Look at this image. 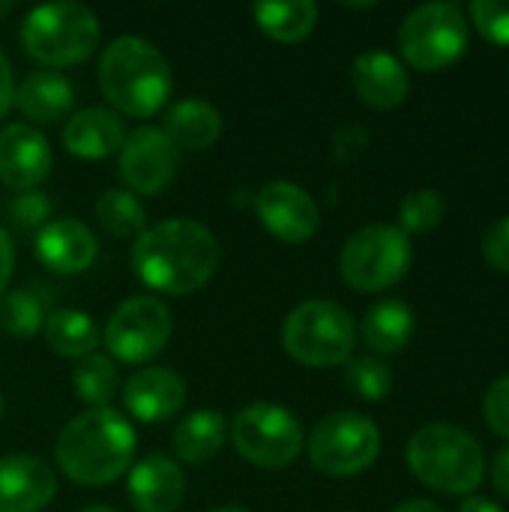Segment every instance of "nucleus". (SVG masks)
<instances>
[{"label": "nucleus", "instance_id": "f257e3e1", "mask_svg": "<svg viewBox=\"0 0 509 512\" xmlns=\"http://www.w3.org/2000/svg\"><path fill=\"white\" fill-rule=\"evenodd\" d=\"M132 270L159 294H195L219 270V243L213 231L195 219H165L135 240Z\"/></svg>", "mask_w": 509, "mask_h": 512}, {"label": "nucleus", "instance_id": "f03ea898", "mask_svg": "<svg viewBox=\"0 0 509 512\" xmlns=\"http://www.w3.org/2000/svg\"><path fill=\"white\" fill-rule=\"evenodd\" d=\"M138 438L132 423L114 408H90L57 435L60 471L78 486H108L132 465Z\"/></svg>", "mask_w": 509, "mask_h": 512}, {"label": "nucleus", "instance_id": "7ed1b4c3", "mask_svg": "<svg viewBox=\"0 0 509 512\" xmlns=\"http://www.w3.org/2000/svg\"><path fill=\"white\" fill-rule=\"evenodd\" d=\"M99 87L111 111L144 120L171 96V63L153 42L120 36L99 57Z\"/></svg>", "mask_w": 509, "mask_h": 512}, {"label": "nucleus", "instance_id": "20e7f679", "mask_svg": "<svg viewBox=\"0 0 509 512\" xmlns=\"http://www.w3.org/2000/svg\"><path fill=\"white\" fill-rule=\"evenodd\" d=\"M408 468L432 492L471 495L486 477L480 441L453 423H429L408 441Z\"/></svg>", "mask_w": 509, "mask_h": 512}, {"label": "nucleus", "instance_id": "39448f33", "mask_svg": "<svg viewBox=\"0 0 509 512\" xmlns=\"http://www.w3.org/2000/svg\"><path fill=\"white\" fill-rule=\"evenodd\" d=\"M99 18L84 3H42L21 24L24 51L51 69L84 63L99 48Z\"/></svg>", "mask_w": 509, "mask_h": 512}, {"label": "nucleus", "instance_id": "423d86ee", "mask_svg": "<svg viewBox=\"0 0 509 512\" xmlns=\"http://www.w3.org/2000/svg\"><path fill=\"white\" fill-rule=\"evenodd\" d=\"M282 345L300 366L327 369L351 360L357 327L348 309L333 300H306L282 324Z\"/></svg>", "mask_w": 509, "mask_h": 512}, {"label": "nucleus", "instance_id": "0eeeda50", "mask_svg": "<svg viewBox=\"0 0 509 512\" xmlns=\"http://www.w3.org/2000/svg\"><path fill=\"white\" fill-rule=\"evenodd\" d=\"M414 249L402 228L396 225H366L354 231L339 252L342 279L363 294H378L393 288L411 270Z\"/></svg>", "mask_w": 509, "mask_h": 512}, {"label": "nucleus", "instance_id": "6e6552de", "mask_svg": "<svg viewBox=\"0 0 509 512\" xmlns=\"http://www.w3.org/2000/svg\"><path fill=\"white\" fill-rule=\"evenodd\" d=\"M468 48V18L459 3H423L399 27V51L420 72L453 66Z\"/></svg>", "mask_w": 509, "mask_h": 512}, {"label": "nucleus", "instance_id": "1a4fd4ad", "mask_svg": "<svg viewBox=\"0 0 509 512\" xmlns=\"http://www.w3.org/2000/svg\"><path fill=\"white\" fill-rule=\"evenodd\" d=\"M231 441L246 462L279 471L297 462L303 450V426L276 402H252L231 420Z\"/></svg>", "mask_w": 509, "mask_h": 512}, {"label": "nucleus", "instance_id": "9d476101", "mask_svg": "<svg viewBox=\"0 0 509 512\" xmlns=\"http://www.w3.org/2000/svg\"><path fill=\"white\" fill-rule=\"evenodd\" d=\"M381 453V429L375 420L339 411L327 414L309 438V462L327 477H354L375 465Z\"/></svg>", "mask_w": 509, "mask_h": 512}, {"label": "nucleus", "instance_id": "9b49d317", "mask_svg": "<svg viewBox=\"0 0 509 512\" xmlns=\"http://www.w3.org/2000/svg\"><path fill=\"white\" fill-rule=\"evenodd\" d=\"M174 333V318L168 306L156 297H132L114 309L102 330L108 354L126 366L147 363L165 351Z\"/></svg>", "mask_w": 509, "mask_h": 512}, {"label": "nucleus", "instance_id": "f8f14e48", "mask_svg": "<svg viewBox=\"0 0 509 512\" xmlns=\"http://www.w3.org/2000/svg\"><path fill=\"white\" fill-rule=\"evenodd\" d=\"M180 168V150L171 144V138L156 126H141L126 135L120 147L117 174L132 192L141 195H159Z\"/></svg>", "mask_w": 509, "mask_h": 512}, {"label": "nucleus", "instance_id": "ddd939ff", "mask_svg": "<svg viewBox=\"0 0 509 512\" xmlns=\"http://www.w3.org/2000/svg\"><path fill=\"white\" fill-rule=\"evenodd\" d=\"M255 216L276 240L291 243V246L312 240L321 225L315 198L303 186L288 183V180L267 183L255 195Z\"/></svg>", "mask_w": 509, "mask_h": 512}, {"label": "nucleus", "instance_id": "4468645a", "mask_svg": "<svg viewBox=\"0 0 509 512\" xmlns=\"http://www.w3.org/2000/svg\"><path fill=\"white\" fill-rule=\"evenodd\" d=\"M51 147L48 138L30 123H9L0 129V180L15 189L27 192L36 189L51 171Z\"/></svg>", "mask_w": 509, "mask_h": 512}, {"label": "nucleus", "instance_id": "2eb2a0df", "mask_svg": "<svg viewBox=\"0 0 509 512\" xmlns=\"http://www.w3.org/2000/svg\"><path fill=\"white\" fill-rule=\"evenodd\" d=\"M57 495L54 471L27 453L0 459V512H39Z\"/></svg>", "mask_w": 509, "mask_h": 512}, {"label": "nucleus", "instance_id": "dca6fc26", "mask_svg": "<svg viewBox=\"0 0 509 512\" xmlns=\"http://www.w3.org/2000/svg\"><path fill=\"white\" fill-rule=\"evenodd\" d=\"M123 405L141 423H165L186 405V381L165 366H147L126 381Z\"/></svg>", "mask_w": 509, "mask_h": 512}, {"label": "nucleus", "instance_id": "f3484780", "mask_svg": "<svg viewBox=\"0 0 509 512\" xmlns=\"http://www.w3.org/2000/svg\"><path fill=\"white\" fill-rule=\"evenodd\" d=\"M36 258L60 276H75L90 270V264L96 261L99 243L93 237V231L78 222V219H51L45 228H39L36 240H33Z\"/></svg>", "mask_w": 509, "mask_h": 512}, {"label": "nucleus", "instance_id": "a211bd4d", "mask_svg": "<svg viewBox=\"0 0 509 512\" xmlns=\"http://www.w3.org/2000/svg\"><path fill=\"white\" fill-rule=\"evenodd\" d=\"M351 81H354L360 102H366L369 108H378V111L399 108L411 93L408 69L390 51H363L354 60Z\"/></svg>", "mask_w": 509, "mask_h": 512}, {"label": "nucleus", "instance_id": "6ab92c4d", "mask_svg": "<svg viewBox=\"0 0 509 512\" xmlns=\"http://www.w3.org/2000/svg\"><path fill=\"white\" fill-rule=\"evenodd\" d=\"M186 495L180 465L162 453L144 456L129 474V501L138 512H174Z\"/></svg>", "mask_w": 509, "mask_h": 512}, {"label": "nucleus", "instance_id": "aec40b11", "mask_svg": "<svg viewBox=\"0 0 509 512\" xmlns=\"http://www.w3.org/2000/svg\"><path fill=\"white\" fill-rule=\"evenodd\" d=\"M126 141L123 117L111 108H84L75 111L63 126V144L78 159H105L120 153Z\"/></svg>", "mask_w": 509, "mask_h": 512}, {"label": "nucleus", "instance_id": "412c9836", "mask_svg": "<svg viewBox=\"0 0 509 512\" xmlns=\"http://www.w3.org/2000/svg\"><path fill=\"white\" fill-rule=\"evenodd\" d=\"M12 105H15L27 120L54 123V120L69 117V111H72V105H75V90H72V84H69L60 72L39 69V72H30V75L15 87Z\"/></svg>", "mask_w": 509, "mask_h": 512}, {"label": "nucleus", "instance_id": "4be33fe9", "mask_svg": "<svg viewBox=\"0 0 509 512\" xmlns=\"http://www.w3.org/2000/svg\"><path fill=\"white\" fill-rule=\"evenodd\" d=\"M162 132L177 150H207L222 135V114L204 99H180L165 114Z\"/></svg>", "mask_w": 509, "mask_h": 512}, {"label": "nucleus", "instance_id": "5701e85b", "mask_svg": "<svg viewBox=\"0 0 509 512\" xmlns=\"http://www.w3.org/2000/svg\"><path fill=\"white\" fill-rule=\"evenodd\" d=\"M225 435H228V426H225V417L219 411H192L186 414L177 429H174V453L180 462H189V465H204L210 462L222 444H225Z\"/></svg>", "mask_w": 509, "mask_h": 512}, {"label": "nucleus", "instance_id": "b1692460", "mask_svg": "<svg viewBox=\"0 0 509 512\" xmlns=\"http://www.w3.org/2000/svg\"><path fill=\"white\" fill-rule=\"evenodd\" d=\"M414 309L402 300H381L363 318V342L375 354H396L414 336Z\"/></svg>", "mask_w": 509, "mask_h": 512}, {"label": "nucleus", "instance_id": "393cba45", "mask_svg": "<svg viewBox=\"0 0 509 512\" xmlns=\"http://www.w3.org/2000/svg\"><path fill=\"white\" fill-rule=\"evenodd\" d=\"M54 303V291L48 285H21L15 291H6L0 300V327L3 333L15 339L36 336L48 321V306Z\"/></svg>", "mask_w": 509, "mask_h": 512}, {"label": "nucleus", "instance_id": "a878e982", "mask_svg": "<svg viewBox=\"0 0 509 512\" xmlns=\"http://www.w3.org/2000/svg\"><path fill=\"white\" fill-rule=\"evenodd\" d=\"M45 342L57 357L66 360H84L99 348V327L90 315L78 309H54L45 321Z\"/></svg>", "mask_w": 509, "mask_h": 512}, {"label": "nucleus", "instance_id": "bb28decb", "mask_svg": "<svg viewBox=\"0 0 509 512\" xmlns=\"http://www.w3.org/2000/svg\"><path fill=\"white\" fill-rule=\"evenodd\" d=\"M255 24L276 42H300L318 24V6L312 0H285V3H258L252 9Z\"/></svg>", "mask_w": 509, "mask_h": 512}, {"label": "nucleus", "instance_id": "cd10ccee", "mask_svg": "<svg viewBox=\"0 0 509 512\" xmlns=\"http://www.w3.org/2000/svg\"><path fill=\"white\" fill-rule=\"evenodd\" d=\"M96 219L102 228L114 237H141L147 231V213L144 204L123 189H105L96 198Z\"/></svg>", "mask_w": 509, "mask_h": 512}, {"label": "nucleus", "instance_id": "c85d7f7f", "mask_svg": "<svg viewBox=\"0 0 509 512\" xmlns=\"http://www.w3.org/2000/svg\"><path fill=\"white\" fill-rule=\"evenodd\" d=\"M72 390L90 408H108L117 393V366L108 357L90 354L72 369Z\"/></svg>", "mask_w": 509, "mask_h": 512}, {"label": "nucleus", "instance_id": "c756f323", "mask_svg": "<svg viewBox=\"0 0 509 512\" xmlns=\"http://www.w3.org/2000/svg\"><path fill=\"white\" fill-rule=\"evenodd\" d=\"M447 201L438 189H414L399 204V225L405 234H426L441 225Z\"/></svg>", "mask_w": 509, "mask_h": 512}, {"label": "nucleus", "instance_id": "7c9ffc66", "mask_svg": "<svg viewBox=\"0 0 509 512\" xmlns=\"http://www.w3.org/2000/svg\"><path fill=\"white\" fill-rule=\"evenodd\" d=\"M345 381L366 402H381L393 390V372H390V366L381 357H372V354L348 360Z\"/></svg>", "mask_w": 509, "mask_h": 512}, {"label": "nucleus", "instance_id": "2f4dec72", "mask_svg": "<svg viewBox=\"0 0 509 512\" xmlns=\"http://www.w3.org/2000/svg\"><path fill=\"white\" fill-rule=\"evenodd\" d=\"M9 222L18 228V231H33V228H45L51 213H54V201L42 192V189H27V192H18L9 207Z\"/></svg>", "mask_w": 509, "mask_h": 512}, {"label": "nucleus", "instance_id": "473e14b6", "mask_svg": "<svg viewBox=\"0 0 509 512\" xmlns=\"http://www.w3.org/2000/svg\"><path fill=\"white\" fill-rule=\"evenodd\" d=\"M471 21L483 39L495 45H509V3L507 0H477L471 3Z\"/></svg>", "mask_w": 509, "mask_h": 512}, {"label": "nucleus", "instance_id": "72a5a7b5", "mask_svg": "<svg viewBox=\"0 0 509 512\" xmlns=\"http://www.w3.org/2000/svg\"><path fill=\"white\" fill-rule=\"evenodd\" d=\"M486 423L495 435L509 438V375L498 378L486 393Z\"/></svg>", "mask_w": 509, "mask_h": 512}, {"label": "nucleus", "instance_id": "f704fd0d", "mask_svg": "<svg viewBox=\"0 0 509 512\" xmlns=\"http://www.w3.org/2000/svg\"><path fill=\"white\" fill-rule=\"evenodd\" d=\"M483 258L492 270L509 273V216L498 219L483 237Z\"/></svg>", "mask_w": 509, "mask_h": 512}, {"label": "nucleus", "instance_id": "c9c22d12", "mask_svg": "<svg viewBox=\"0 0 509 512\" xmlns=\"http://www.w3.org/2000/svg\"><path fill=\"white\" fill-rule=\"evenodd\" d=\"M366 144H369V129H366V126H360V123L342 126V129L336 132L333 156H336V162H351Z\"/></svg>", "mask_w": 509, "mask_h": 512}, {"label": "nucleus", "instance_id": "e433bc0d", "mask_svg": "<svg viewBox=\"0 0 509 512\" xmlns=\"http://www.w3.org/2000/svg\"><path fill=\"white\" fill-rule=\"evenodd\" d=\"M12 270H15V246H12L9 234L0 228V297H3V291H6V285L12 279Z\"/></svg>", "mask_w": 509, "mask_h": 512}, {"label": "nucleus", "instance_id": "4c0bfd02", "mask_svg": "<svg viewBox=\"0 0 509 512\" xmlns=\"http://www.w3.org/2000/svg\"><path fill=\"white\" fill-rule=\"evenodd\" d=\"M12 96H15L12 66H9V57H6L3 48H0V120H3V114L9 111V105H12Z\"/></svg>", "mask_w": 509, "mask_h": 512}, {"label": "nucleus", "instance_id": "58836bf2", "mask_svg": "<svg viewBox=\"0 0 509 512\" xmlns=\"http://www.w3.org/2000/svg\"><path fill=\"white\" fill-rule=\"evenodd\" d=\"M492 486H495V492H501L504 498H509V447H504V450L495 456V465H492Z\"/></svg>", "mask_w": 509, "mask_h": 512}, {"label": "nucleus", "instance_id": "ea45409f", "mask_svg": "<svg viewBox=\"0 0 509 512\" xmlns=\"http://www.w3.org/2000/svg\"><path fill=\"white\" fill-rule=\"evenodd\" d=\"M459 512H504L498 504L486 501V498H465Z\"/></svg>", "mask_w": 509, "mask_h": 512}, {"label": "nucleus", "instance_id": "a19ab883", "mask_svg": "<svg viewBox=\"0 0 509 512\" xmlns=\"http://www.w3.org/2000/svg\"><path fill=\"white\" fill-rule=\"evenodd\" d=\"M393 512H444L438 504H432V501H423V498H411V501H405V504H399Z\"/></svg>", "mask_w": 509, "mask_h": 512}, {"label": "nucleus", "instance_id": "79ce46f5", "mask_svg": "<svg viewBox=\"0 0 509 512\" xmlns=\"http://www.w3.org/2000/svg\"><path fill=\"white\" fill-rule=\"evenodd\" d=\"M9 9H12V3H9V0H0V18H3V15H6Z\"/></svg>", "mask_w": 509, "mask_h": 512}, {"label": "nucleus", "instance_id": "37998d69", "mask_svg": "<svg viewBox=\"0 0 509 512\" xmlns=\"http://www.w3.org/2000/svg\"><path fill=\"white\" fill-rule=\"evenodd\" d=\"M81 512H117V510H111V507H87V510H81Z\"/></svg>", "mask_w": 509, "mask_h": 512}, {"label": "nucleus", "instance_id": "c03bdc74", "mask_svg": "<svg viewBox=\"0 0 509 512\" xmlns=\"http://www.w3.org/2000/svg\"><path fill=\"white\" fill-rule=\"evenodd\" d=\"M213 512H249V510H240V507H219V510Z\"/></svg>", "mask_w": 509, "mask_h": 512}, {"label": "nucleus", "instance_id": "a18cd8bd", "mask_svg": "<svg viewBox=\"0 0 509 512\" xmlns=\"http://www.w3.org/2000/svg\"><path fill=\"white\" fill-rule=\"evenodd\" d=\"M3 408H6V405H3V396H0V423H3Z\"/></svg>", "mask_w": 509, "mask_h": 512}]
</instances>
